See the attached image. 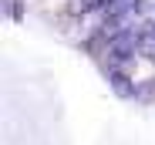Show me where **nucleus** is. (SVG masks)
I'll list each match as a JSON object with an SVG mask.
<instances>
[{
  "instance_id": "7ed1b4c3",
  "label": "nucleus",
  "mask_w": 155,
  "mask_h": 145,
  "mask_svg": "<svg viewBox=\"0 0 155 145\" xmlns=\"http://www.w3.org/2000/svg\"><path fill=\"white\" fill-rule=\"evenodd\" d=\"M111 4H118V0H105V7H111Z\"/></svg>"
},
{
  "instance_id": "f257e3e1",
  "label": "nucleus",
  "mask_w": 155,
  "mask_h": 145,
  "mask_svg": "<svg viewBox=\"0 0 155 145\" xmlns=\"http://www.w3.org/2000/svg\"><path fill=\"white\" fill-rule=\"evenodd\" d=\"M108 81L115 84V91H118V94H125V98H128V94H135V84L128 81V78L121 74V71H118V68H108Z\"/></svg>"
},
{
  "instance_id": "f03ea898",
  "label": "nucleus",
  "mask_w": 155,
  "mask_h": 145,
  "mask_svg": "<svg viewBox=\"0 0 155 145\" xmlns=\"http://www.w3.org/2000/svg\"><path fill=\"white\" fill-rule=\"evenodd\" d=\"M148 24H152V27H155V7L148 10Z\"/></svg>"
}]
</instances>
